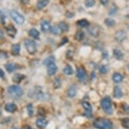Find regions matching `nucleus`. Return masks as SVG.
Segmentation results:
<instances>
[{"instance_id":"nucleus-1","label":"nucleus","mask_w":129,"mask_h":129,"mask_svg":"<svg viewBox=\"0 0 129 129\" xmlns=\"http://www.w3.org/2000/svg\"><path fill=\"white\" fill-rule=\"evenodd\" d=\"M93 126L98 129H112L113 123L108 119L100 118L94 121Z\"/></svg>"},{"instance_id":"nucleus-2","label":"nucleus","mask_w":129,"mask_h":129,"mask_svg":"<svg viewBox=\"0 0 129 129\" xmlns=\"http://www.w3.org/2000/svg\"><path fill=\"white\" fill-rule=\"evenodd\" d=\"M8 93L12 98L18 99L23 95L24 91L21 87L16 85H11L8 88Z\"/></svg>"},{"instance_id":"nucleus-3","label":"nucleus","mask_w":129,"mask_h":129,"mask_svg":"<svg viewBox=\"0 0 129 129\" xmlns=\"http://www.w3.org/2000/svg\"><path fill=\"white\" fill-rule=\"evenodd\" d=\"M101 105H102V109L105 111L106 114L109 115L112 114L113 110L112 108V102H111L110 97L107 96L106 98H104L101 102Z\"/></svg>"},{"instance_id":"nucleus-4","label":"nucleus","mask_w":129,"mask_h":129,"mask_svg":"<svg viewBox=\"0 0 129 129\" xmlns=\"http://www.w3.org/2000/svg\"><path fill=\"white\" fill-rule=\"evenodd\" d=\"M24 46L26 47V49L30 54H35L37 52V46L36 43L34 41L31 39H26L24 41Z\"/></svg>"},{"instance_id":"nucleus-5","label":"nucleus","mask_w":129,"mask_h":129,"mask_svg":"<svg viewBox=\"0 0 129 129\" xmlns=\"http://www.w3.org/2000/svg\"><path fill=\"white\" fill-rule=\"evenodd\" d=\"M11 18H12L16 23H17L18 24H22L24 23V18L22 14H20L19 12H18L16 10H12L10 12Z\"/></svg>"},{"instance_id":"nucleus-6","label":"nucleus","mask_w":129,"mask_h":129,"mask_svg":"<svg viewBox=\"0 0 129 129\" xmlns=\"http://www.w3.org/2000/svg\"><path fill=\"white\" fill-rule=\"evenodd\" d=\"M126 38V33L124 30H118L115 34V39L118 42H122Z\"/></svg>"},{"instance_id":"nucleus-7","label":"nucleus","mask_w":129,"mask_h":129,"mask_svg":"<svg viewBox=\"0 0 129 129\" xmlns=\"http://www.w3.org/2000/svg\"><path fill=\"white\" fill-rule=\"evenodd\" d=\"M6 33L8 35L12 38H14V37L17 33V30L12 25L8 26L6 28Z\"/></svg>"},{"instance_id":"nucleus-8","label":"nucleus","mask_w":129,"mask_h":129,"mask_svg":"<svg viewBox=\"0 0 129 129\" xmlns=\"http://www.w3.org/2000/svg\"><path fill=\"white\" fill-rule=\"evenodd\" d=\"M57 67L55 63H51L47 66V74L49 76H53L57 72Z\"/></svg>"},{"instance_id":"nucleus-9","label":"nucleus","mask_w":129,"mask_h":129,"mask_svg":"<svg viewBox=\"0 0 129 129\" xmlns=\"http://www.w3.org/2000/svg\"><path fill=\"white\" fill-rule=\"evenodd\" d=\"M5 68H6V69L9 73H12L16 70H17L18 68H19L20 67L16 63H8L5 65Z\"/></svg>"},{"instance_id":"nucleus-10","label":"nucleus","mask_w":129,"mask_h":129,"mask_svg":"<svg viewBox=\"0 0 129 129\" xmlns=\"http://www.w3.org/2000/svg\"><path fill=\"white\" fill-rule=\"evenodd\" d=\"M88 32L92 36L97 37L100 33V28L97 26H91L88 28Z\"/></svg>"},{"instance_id":"nucleus-11","label":"nucleus","mask_w":129,"mask_h":129,"mask_svg":"<svg viewBox=\"0 0 129 129\" xmlns=\"http://www.w3.org/2000/svg\"><path fill=\"white\" fill-rule=\"evenodd\" d=\"M77 77H78L80 80H85L86 77H87V72L82 67H80L77 70Z\"/></svg>"},{"instance_id":"nucleus-12","label":"nucleus","mask_w":129,"mask_h":129,"mask_svg":"<svg viewBox=\"0 0 129 129\" xmlns=\"http://www.w3.org/2000/svg\"><path fill=\"white\" fill-rule=\"evenodd\" d=\"M50 22L47 20H43L41 23V29L43 32H47L51 28Z\"/></svg>"},{"instance_id":"nucleus-13","label":"nucleus","mask_w":129,"mask_h":129,"mask_svg":"<svg viewBox=\"0 0 129 129\" xmlns=\"http://www.w3.org/2000/svg\"><path fill=\"white\" fill-rule=\"evenodd\" d=\"M5 110L8 112L13 113L17 110V106L12 103H9V104H7L5 106Z\"/></svg>"},{"instance_id":"nucleus-14","label":"nucleus","mask_w":129,"mask_h":129,"mask_svg":"<svg viewBox=\"0 0 129 129\" xmlns=\"http://www.w3.org/2000/svg\"><path fill=\"white\" fill-rule=\"evenodd\" d=\"M123 93L121 89L118 86H116L114 89V97L116 99H120L122 97Z\"/></svg>"},{"instance_id":"nucleus-15","label":"nucleus","mask_w":129,"mask_h":129,"mask_svg":"<svg viewBox=\"0 0 129 129\" xmlns=\"http://www.w3.org/2000/svg\"><path fill=\"white\" fill-rule=\"evenodd\" d=\"M49 3V0H39L37 2V8L39 10H42L44 8H45Z\"/></svg>"},{"instance_id":"nucleus-16","label":"nucleus","mask_w":129,"mask_h":129,"mask_svg":"<svg viewBox=\"0 0 129 129\" xmlns=\"http://www.w3.org/2000/svg\"><path fill=\"white\" fill-rule=\"evenodd\" d=\"M25 78V76L23 74H16L14 76L12 77L13 82L16 83H21L24 78Z\"/></svg>"},{"instance_id":"nucleus-17","label":"nucleus","mask_w":129,"mask_h":129,"mask_svg":"<svg viewBox=\"0 0 129 129\" xmlns=\"http://www.w3.org/2000/svg\"><path fill=\"white\" fill-rule=\"evenodd\" d=\"M20 45L19 44H14L12 46V54L14 55H17L20 53Z\"/></svg>"},{"instance_id":"nucleus-18","label":"nucleus","mask_w":129,"mask_h":129,"mask_svg":"<svg viewBox=\"0 0 129 129\" xmlns=\"http://www.w3.org/2000/svg\"><path fill=\"white\" fill-rule=\"evenodd\" d=\"M29 35L32 37H33L35 39H39V32L35 28H31V29L29 30Z\"/></svg>"},{"instance_id":"nucleus-19","label":"nucleus","mask_w":129,"mask_h":129,"mask_svg":"<svg viewBox=\"0 0 129 129\" xmlns=\"http://www.w3.org/2000/svg\"><path fill=\"white\" fill-rule=\"evenodd\" d=\"M58 28L62 32H67L69 29V26L65 22H61L58 24Z\"/></svg>"},{"instance_id":"nucleus-20","label":"nucleus","mask_w":129,"mask_h":129,"mask_svg":"<svg viewBox=\"0 0 129 129\" xmlns=\"http://www.w3.org/2000/svg\"><path fill=\"white\" fill-rule=\"evenodd\" d=\"M76 24L80 26V27L84 28V27H87L89 25V21L86 19H82V20H79L77 21L76 22Z\"/></svg>"},{"instance_id":"nucleus-21","label":"nucleus","mask_w":129,"mask_h":129,"mask_svg":"<svg viewBox=\"0 0 129 129\" xmlns=\"http://www.w3.org/2000/svg\"><path fill=\"white\" fill-rule=\"evenodd\" d=\"M47 120L43 118H40L37 120L36 125L39 128H44L47 125Z\"/></svg>"},{"instance_id":"nucleus-22","label":"nucleus","mask_w":129,"mask_h":129,"mask_svg":"<svg viewBox=\"0 0 129 129\" xmlns=\"http://www.w3.org/2000/svg\"><path fill=\"white\" fill-rule=\"evenodd\" d=\"M113 80H114V82L116 83H119L122 82V80L123 79L122 76L120 74H119V73H114V75H113Z\"/></svg>"},{"instance_id":"nucleus-23","label":"nucleus","mask_w":129,"mask_h":129,"mask_svg":"<svg viewBox=\"0 0 129 129\" xmlns=\"http://www.w3.org/2000/svg\"><path fill=\"white\" fill-rule=\"evenodd\" d=\"M76 93V87L73 85L72 87H70L68 89V96L69 98H73Z\"/></svg>"},{"instance_id":"nucleus-24","label":"nucleus","mask_w":129,"mask_h":129,"mask_svg":"<svg viewBox=\"0 0 129 129\" xmlns=\"http://www.w3.org/2000/svg\"><path fill=\"white\" fill-rule=\"evenodd\" d=\"M54 62H55V57L53 56V55H51L49 57H47V59H45L43 61V64L46 65V66H48L49 64L53 63Z\"/></svg>"},{"instance_id":"nucleus-25","label":"nucleus","mask_w":129,"mask_h":129,"mask_svg":"<svg viewBox=\"0 0 129 129\" xmlns=\"http://www.w3.org/2000/svg\"><path fill=\"white\" fill-rule=\"evenodd\" d=\"M113 53H114V56L117 59H122L123 56H124L122 52L120 50H119V49H114V51H113Z\"/></svg>"},{"instance_id":"nucleus-26","label":"nucleus","mask_w":129,"mask_h":129,"mask_svg":"<svg viewBox=\"0 0 129 129\" xmlns=\"http://www.w3.org/2000/svg\"><path fill=\"white\" fill-rule=\"evenodd\" d=\"M84 37H85V33L83 31H78L74 35V39L78 41L83 40Z\"/></svg>"},{"instance_id":"nucleus-27","label":"nucleus","mask_w":129,"mask_h":129,"mask_svg":"<svg viewBox=\"0 0 129 129\" xmlns=\"http://www.w3.org/2000/svg\"><path fill=\"white\" fill-rule=\"evenodd\" d=\"M63 72L67 75H71L73 74V69L70 65H66V67L63 68Z\"/></svg>"},{"instance_id":"nucleus-28","label":"nucleus","mask_w":129,"mask_h":129,"mask_svg":"<svg viewBox=\"0 0 129 129\" xmlns=\"http://www.w3.org/2000/svg\"><path fill=\"white\" fill-rule=\"evenodd\" d=\"M82 106L84 108L86 111L87 112H89V113H91V112L92 111V106L90 104H89V102H83V104H82Z\"/></svg>"},{"instance_id":"nucleus-29","label":"nucleus","mask_w":129,"mask_h":129,"mask_svg":"<svg viewBox=\"0 0 129 129\" xmlns=\"http://www.w3.org/2000/svg\"><path fill=\"white\" fill-rule=\"evenodd\" d=\"M104 22L106 24V25H107L108 26H110V27H112L113 26H114L115 24H116V22H115L114 20L110 18H106Z\"/></svg>"},{"instance_id":"nucleus-30","label":"nucleus","mask_w":129,"mask_h":129,"mask_svg":"<svg viewBox=\"0 0 129 129\" xmlns=\"http://www.w3.org/2000/svg\"><path fill=\"white\" fill-rule=\"evenodd\" d=\"M95 3H96L95 0H86L85 5L87 8H92L95 6Z\"/></svg>"},{"instance_id":"nucleus-31","label":"nucleus","mask_w":129,"mask_h":129,"mask_svg":"<svg viewBox=\"0 0 129 129\" xmlns=\"http://www.w3.org/2000/svg\"><path fill=\"white\" fill-rule=\"evenodd\" d=\"M122 126L125 128L129 129V118H125L122 119Z\"/></svg>"},{"instance_id":"nucleus-32","label":"nucleus","mask_w":129,"mask_h":129,"mask_svg":"<svg viewBox=\"0 0 129 129\" xmlns=\"http://www.w3.org/2000/svg\"><path fill=\"white\" fill-rule=\"evenodd\" d=\"M61 81L59 78H55L54 81H53V86L55 87V89H58L59 87H61Z\"/></svg>"},{"instance_id":"nucleus-33","label":"nucleus","mask_w":129,"mask_h":129,"mask_svg":"<svg viewBox=\"0 0 129 129\" xmlns=\"http://www.w3.org/2000/svg\"><path fill=\"white\" fill-rule=\"evenodd\" d=\"M27 111L28 114L29 115V116H33V106L32 104H28L27 106Z\"/></svg>"},{"instance_id":"nucleus-34","label":"nucleus","mask_w":129,"mask_h":129,"mask_svg":"<svg viewBox=\"0 0 129 129\" xmlns=\"http://www.w3.org/2000/svg\"><path fill=\"white\" fill-rule=\"evenodd\" d=\"M59 28H56L55 26H51L50 28V31L51 33L54 35H58L59 34Z\"/></svg>"},{"instance_id":"nucleus-35","label":"nucleus","mask_w":129,"mask_h":129,"mask_svg":"<svg viewBox=\"0 0 129 129\" xmlns=\"http://www.w3.org/2000/svg\"><path fill=\"white\" fill-rule=\"evenodd\" d=\"M117 12V8L116 6H112L110 10V12H109V14L110 15H114L115 13Z\"/></svg>"},{"instance_id":"nucleus-36","label":"nucleus","mask_w":129,"mask_h":129,"mask_svg":"<svg viewBox=\"0 0 129 129\" xmlns=\"http://www.w3.org/2000/svg\"><path fill=\"white\" fill-rule=\"evenodd\" d=\"M100 71L102 74H106L108 71V68H106V66H102L100 68Z\"/></svg>"},{"instance_id":"nucleus-37","label":"nucleus","mask_w":129,"mask_h":129,"mask_svg":"<svg viewBox=\"0 0 129 129\" xmlns=\"http://www.w3.org/2000/svg\"><path fill=\"white\" fill-rule=\"evenodd\" d=\"M100 2L102 4V5H104V6H107L108 4V3H109V0H100Z\"/></svg>"},{"instance_id":"nucleus-38","label":"nucleus","mask_w":129,"mask_h":129,"mask_svg":"<svg viewBox=\"0 0 129 129\" xmlns=\"http://www.w3.org/2000/svg\"><path fill=\"white\" fill-rule=\"evenodd\" d=\"M4 76H5V73L4 72V70L0 68V77H1V78H4Z\"/></svg>"},{"instance_id":"nucleus-39","label":"nucleus","mask_w":129,"mask_h":129,"mask_svg":"<svg viewBox=\"0 0 129 129\" xmlns=\"http://www.w3.org/2000/svg\"><path fill=\"white\" fill-rule=\"evenodd\" d=\"M4 37V32L1 28H0V39H2Z\"/></svg>"},{"instance_id":"nucleus-40","label":"nucleus","mask_w":129,"mask_h":129,"mask_svg":"<svg viewBox=\"0 0 129 129\" xmlns=\"http://www.w3.org/2000/svg\"><path fill=\"white\" fill-rule=\"evenodd\" d=\"M22 3H23L24 4H26L28 3L29 2V0H20Z\"/></svg>"},{"instance_id":"nucleus-41","label":"nucleus","mask_w":129,"mask_h":129,"mask_svg":"<svg viewBox=\"0 0 129 129\" xmlns=\"http://www.w3.org/2000/svg\"><path fill=\"white\" fill-rule=\"evenodd\" d=\"M127 68H128V70H129V63L128 64V66H127Z\"/></svg>"},{"instance_id":"nucleus-42","label":"nucleus","mask_w":129,"mask_h":129,"mask_svg":"<svg viewBox=\"0 0 129 129\" xmlns=\"http://www.w3.org/2000/svg\"><path fill=\"white\" fill-rule=\"evenodd\" d=\"M13 129H18V128H13Z\"/></svg>"},{"instance_id":"nucleus-43","label":"nucleus","mask_w":129,"mask_h":129,"mask_svg":"<svg viewBox=\"0 0 129 129\" xmlns=\"http://www.w3.org/2000/svg\"><path fill=\"white\" fill-rule=\"evenodd\" d=\"M0 116H1V112H0Z\"/></svg>"},{"instance_id":"nucleus-44","label":"nucleus","mask_w":129,"mask_h":129,"mask_svg":"<svg viewBox=\"0 0 129 129\" xmlns=\"http://www.w3.org/2000/svg\"><path fill=\"white\" fill-rule=\"evenodd\" d=\"M31 129H32V128H31Z\"/></svg>"}]
</instances>
